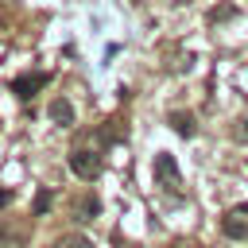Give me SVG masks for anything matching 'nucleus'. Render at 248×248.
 Instances as JSON below:
<instances>
[{"instance_id": "nucleus-1", "label": "nucleus", "mask_w": 248, "mask_h": 248, "mask_svg": "<svg viewBox=\"0 0 248 248\" xmlns=\"http://www.w3.org/2000/svg\"><path fill=\"white\" fill-rule=\"evenodd\" d=\"M155 186L167 194V198H182L186 186H182V170H178V159L170 151H159L155 155Z\"/></svg>"}, {"instance_id": "nucleus-2", "label": "nucleus", "mask_w": 248, "mask_h": 248, "mask_svg": "<svg viewBox=\"0 0 248 248\" xmlns=\"http://www.w3.org/2000/svg\"><path fill=\"white\" fill-rule=\"evenodd\" d=\"M221 232H225L229 240H248V202L232 205V209L221 217Z\"/></svg>"}, {"instance_id": "nucleus-3", "label": "nucleus", "mask_w": 248, "mask_h": 248, "mask_svg": "<svg viewBox=\"0 0 248 248\" xmlns=\"http://www.w3.org/2000/svg\"><path fill=\"white\" fill-rule=\"evenodd\" d=\"M70 170L89 182V178L101 174V155H97V151H85V147H74V151H70Z\"/></svg>"}, {"instance_id": "nucleus-4", "label": "nucleus", "mask_w": 248, "mask_h": 248, "mask_svg": "<svg viewBox=\"0 0 248 248\" xmlns=\"http://www.w3.org/2000/svg\"><path fill=\"white\" fill-rule=\"evenodd\" d=\"M46 81H50V74H23V78H16V81H12V93L27 101V97H35Z\"/></svg>"}, {"instance_id": "nucleus-5", "label": "nucleus", "mask_w": 248, "mask_h": 248, "mask_svg": "<svg viewBox=\"0 0 248 248\" xmlns=\"http://www.w3.org/2000/svg\"><path fill=\"white\" fill-rule=\"evenodd\" d=\"M70 213H74V221H93V217L101 213V202H97L93 194H81V198L74 202V209H70Z\"/></svg>"}, {"instance_id": "nucleus-6", "label": "nucleus", "mask_w": 248, "mask_h": 248, "mask_svg": "<svg viewBox=\"0 0 248 248\" xmlns=\"http://www.w3.org/2000/svg\"><path fill=\"white\" fill-rule=\"evenodd\" d=\"M50 120H54V124H74V105H70L66 97L50 101Z\"/></svg>"}, {"instance_id": "nucleus-7", "label": "nucleus", "mask_w": 248, "mask_h": 248, "mask_svg": "<svg viewBox=\"0 0 248 248\" xmlns=\"http://www.w3.org/2000/svg\"><path fill=\"white\" fill-rule=\"evenodd\" d=\"M170 128L178 136H194V116L190 112H170Z\"/></svg>"}, {"instance_id": "nucleus-8", "label": "nucleus", "mask_w": 248, "mask_h": 248, "mask_svg": "<svg viewBox=\"0 0 248 248\" xmlns=\"http://www.w3.org/2000/svg\"><path fill=\"white\" fill-rule=\"evenodd\" d=\"M54 248H93V244H89V236H81V232H66V236L54 240Z\"/></svg>"}, {"instance_id": "nucleus-9", "label": "nucleus", "mask_w": 248, "mask_h": 248, "mask_svg": "<svg viewBox=\"0 0 248 248\" xmlns=\"http://www.w3.org/2000/svg\"><path fill=\"white\" fill-rule=\"evenodd\" d=\"M232 140H236V143H248V116H240V120L232 124Z\"/></svg>"}, {"instance_id": "nucleus-10", "label": "nucleus", "mask_w": 248, "mask_h": 248, "mask_svg": "<svg viewBox=\"0 0 248 248\" xmlns=\"http://www.w3.org/2000/svg\"><path fill=\"white\" fill-rule=\"evenodd\" d=\"M50 209V190H39V202H35V213H46Z\"/></svg>"}, {"instance_id": "nucleus-11", "label": "nucleus", "mask_w": 248, "mask_h": 248, "mask_svg": "<svg viewBox=\"0 0 248 248\" xmlns=\"http://www.w3.org/2000/svg\"><path fill=\"white\" fill-rule=\"evenodd\" d=\"M170 248H198V244H194V240H174Z\"/></svg>"}, {"instance_id": "nucleus-12", "label": "nucleus", "mask_w": 248, "mask_h": 248, "mask_svg": "<svg viewBox=\"0 0 248 248\" xmlns=\"http://www.w3.org/2000/svg\"><path fill=\"white\" fill-rule=\"evenodd\" d=\"M170 4H182V0H170Z\"/></svg>"}]
</instances>
